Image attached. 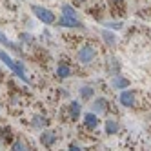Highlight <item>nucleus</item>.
I'll list each match as a JSON object with an SVG mask.
<instances>
[{"label":"nucleus","mask_w":151,"mask_h":151,"mask_svg":"<svg viewBox=\"0 0 151 151\" xmlns=\"http://www.w3.org/2000/svg\"><path fill=\"white\" fill-rule=\"evenodd\" d=\"M118 71H120V62H118L115 57H111L109 60H107V73H109V75H116Z\"/></svg>","instance_id":"19"},{"label":"nucleus","mask_w":151,"mask_h":151,"mask_svg":"<svg viewBox=\"0 0 151 151\" xmlns=\"http://www.w3.org/2000/svg\"><path fill=\"white\" fill-rule=\"evenodd\" d=\"M95 58H96V49H95L91 44H86V46H82V47L78 49V53H77V60H78L80 64H84V66H88V64H91Z\"/></svg>","instance_id":"3"},{"label":"nucleus","mask_w":151,"mask_h":151,"mask_svg":"<svg viewBox=\"0 0 151 151\" xmlns=\"http://www.w3.org/2000/svg\"><path fill=\"white\" fill-rule=\"evenodd\" d=\"M78 91H80V99H82V100H91L93 95H95L93 86H82Z\"/></svg>","instance_id":"18"},{"label":"nucleus","mask_w":151,"mask_h":151,"mask_svg":"<svg viewBox=\"0 0 151 151\" xmlns=\"http://www.w3.org/2000/svg\"><path fill=\"white\" fill-rule=\"evenodd\" d=\"M111 88L113 89H118V91H120V89H126V88H129V80L126 78V77H122V75H111Z\"/></svg>","instance_id":"8"},{"label":"nucleus","mask_w":151,"mask_h":151,"mask_svg":"<svg viewBox=\"0 0 151 151\" xmlns=\"http://www.w3.org/2000/svg\"><path fill=\"white\" fill-rule=\"evenodd\" d=\"M68 149H69V151H80V149H84V147H82L80 144H77V142H71Z\"/></svg>","instance_id":"22"},{"label":"nucleus","mask_w":151,"mask_h":151,"mask_svg":"<svg viewBox=\"0 0 151 151\" xmlns=\"http://www.w3.org/2000/svg\"><path fill=\"white\" fill-rule=\"evenodd\" d=\"M0 62H2L6 68L11 69V73L15 75L17 78H20L22 82L29 84V77L26 75V68H24V62L22 60H15V58H11V57L7 55L4 49H0Z\"/></svg>","instance_id":"1"},{"label":"nucleus","mask_w":151,"mask_h":151,"mask_svg":"<svg viewBox=\"0 0 151 151\" xmlns=\"http://www.w3.org/2000/svg\"><path fill=\"white\" fill-rule=\"evenodd\" d=\"M118 104L122 107H133L137 104V96L131 89H120V95H118Z\"/></svg>","instance_id":"4"},{"label":"nucleus","mask_w":151,"mask_h":151,"mask_svg":"<svg viewBox=\"0 0 151 151\" xmlns=\"http://www.w3.org/2000/svg\"><path fill=\"white\" fill-rule=\"evenodd\" d=\"M11 149H15V151H26V149H29V146L24 142V140H13V142H11Z\"/></svg>","instance_id":"20"},{"label":"nucleus","mask_w":151,"mask_h":151,"mask_svg":"<svg viewBox=\"0 0 151 151\" xmlns=\"http://www.w3.org/2000/svg\"><path fill=\"white\" fill-rule=\"evenodd\" d=\"M68 115H69V120H73V122L80 118V115H82V106H80L78 100L69 102V106H68Z\"/></svg>","instance_id":"9"},{"label":"nucleus","mask_w":151,"mask_h":151,"mask_svg":"<svg viewBox=\"0 0 151 151\" xmlns=\"http://www.w3.org/2000/svg\"><path fill=\"white\" fill-rule=\"evenodd\" d=\"M60 13H62V17H69V18H80V17H78V13H77V9H75L71 4H64V6H62V9H60Z\"/></svg>","instance_id":"16"},{"label":"nucleus","mask_w":151,"mask_h":151,"mask_svg":"<svg viewBox=\"0 0 151 151\" xmlns=\"http://www.w3.org/2000/svg\"><path fill=\"white\" fill-rule=\"evenodd\" d=\"M31 11H33V15L37 17L38 22L46 24V26H51V24H55V22H57L55 13H53L51 9L44 7V6H37V4H33V6H31Z\"/></svg>","instance_id":"2"},{"label":"nucleus","mask_w":151,"mask_h":151,"mask_svg":"<svg viewBox=\"0 0 151 151\" xmlns=\"http://www.w3.org/2000/svg\"><path fill=\"white\" fill-rule=\"evenodd\" d=\"M100 37H102V40L106 42V46H109V47H115V46H116V33H115V31L102 29V31H100Z\"/></svg>","instance_id":"14"},{"label":"nucleus","mask_w":151,"mask_h":151,"mask_svg":"<svg viewBox=\"0 0 151 151\" xmlns=\"http://www.w3.org/2000/svg\"><path fill=\"white\" fill-rule=\"evenodd\" d=\"M57 26L60 27H69V29H84V22L80 18H69V17H60L57 22Z\"/></svg>","instance_id":"5"},{"label":"nucleus","mask_w":151,"mask_h":151,"mask_svg":"<svg viewBox=\"0 0 151 151\" xmlns=\"http://www.w3.org/2000/svg\"><path fill=\"white\" fill-rule=\"evenodd\" d=\"M55 75H57V78H69L71 75H73V69H71V66L69 64H66V62H60L58 66H57V69H55Z\"/></svg>","instance_id":"12"},{"label":"nucleus","mask_w":151,"mask_h":151,"mask_svg":"<svg viewBox=\"0 0 151 151\" xmlns=\"http://www.w3.org/2000/svg\"><path fill=\"white\" fill-rule=\"evenodd\" d=\"M0 46H4V47L9 49V51H15L18 57H22V47H20V44H15L13 40H9L2 29H0Z\"/></svg>","instance_id":"7"},{"label":"nucleus","mask_w":151,"mask_h":151,"mask_svg":"<svg viewBox=\"0 0 151 151\" xmlns=\"http://www.w3.org/2000/svg\"><path fill=\"white\" fill-rule=\"evenodd\" d=\"M113 2H124V0H113Z\"/></svg>","instance_id":"23"},{"label":"nucleus","mask_w":151,"mask_h":151,"mask_svg":"<svg viewBox=\"0 0 151 151\" xmlns=\"http://www.w3.org/2000/svg\"><path fill=\"white\" fill-rule=\"evenodd\" d=\"M33 35H31L29 33V31H22V33H20L18 35V44L20 46H31V44H33Z\"/></svg>","instance_id":"17"},{"label":"nucleus","mask_w":151,"mask_h":151,"mask_svg":"<svg viewBox=\"0 0 151 151\" xmlns=\"http://www.w3.org/2000/svg\"><path fill=\"white\" fill-rule=\"evenodd\" d=\"M47 126V120H46V116H42V115H35L33 118H31V127L33 129H38V131H42Z\"/></svg>","instance_id":"15"},{"label":"nucleus","mask_w":151,"mask_h":151,"mask_svg":"<svg viewBox=\"0 0 151 151\" xmlns=\"http://www.w3.org/2000/svg\"><path fill=\"white\" fill-rule=\"evenodd\" d=\"M58 140L57 133L53 131V129H42V133H40V144L44 146V147H51V146H55V142Z\"/></svg>","instance_id":"6"},{"label":"nucleus","mask_w":151,"mask_h":151,"mask_svg":"<svg viewBox=\"0 0 151 151\" xmlns=\"http://www.w3.org/2000/svg\"><path fill=\"white\" fill-rule=\"evenodd\" d=\"M99 115H96V113H86L84 115V127H88L89 129V131H95V129L96 127H99Z\"/></svg>","instance_id":"11"},{"label":"nucleus","mask_w":151,"mask_h":151,"mask_svg":"<svg viewBox=\"0 0 151 151\" xmlns=\"http://www.w3.org/2000/svg\"><path fill=\"white\" fill-rule=\"evenodd\" d=\"M107 99H104V96H99V99H95L93 100V104H91V111L93 113H96V115H102V113H106L107 111Z\"/></svg>","instance_id":"10"},{"label":"nucleus","mask_w":151,"mask_h":151,"mask_svg":"<svg viewBox=\"0 0 151 151\" xmlns=\"http://www.w3.org/2000/svg\"><path fill=\"white\" fill-rule=\"evenodd\" d=\"M106 27H109V29H122V22H116V20H113V22H104Z\"/></svg>","instance_id":"21"},{"label":"nucleus","mask_w":151,"mask_h":151,"mask_svg":"<svg viewBox=\"0 0 151 151\" xmlns=\"http://www.w3.org/2000/svg\"><path fill=\"white\" fill-rule=\"evenodd\" d=\"M118 131H120V124H118V120H115V118H106L104 133L106 135H116Z\"/></svg>","instance_id":"13"}]
</instances>
